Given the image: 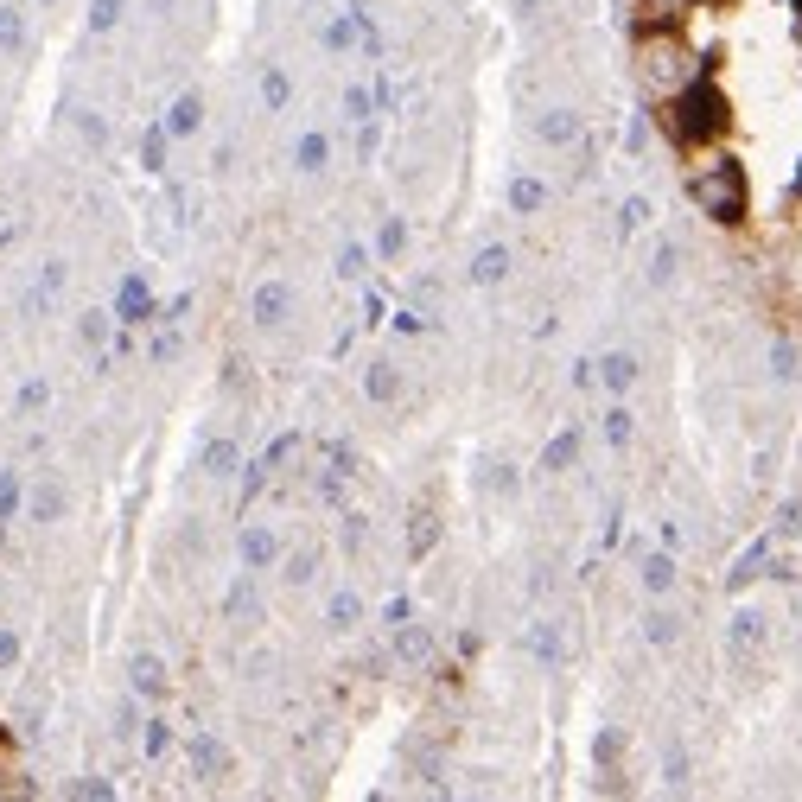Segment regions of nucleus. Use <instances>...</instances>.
Returning <instances> with one entry per match:
<instances>
[{
    "label": "nucleus",
    "mask_w": 802,
    "mask_h": 802,
    "mask_svg": "<svg viewBox=\"0 0 802 802\" xmlns=\"http://www.w3.org/2000/svg\"><path fill=\"white\" fill-rule=\"evenodd\" d=\"M656 128L669 134L682 153H701V147H713V141H726L732 102H726V90H720L713 77H688L682 90H675V96L656 109Z\"/></svg>",
    "instance_id": "nucleus-1"
},
{
    "label": "nucleus",
    "mask_w": 802,
    "mask_h": 802,
    "mask_svg": "<svg viewBox=\"0 0 802 802\" xmlns=\"http://www.w3.org/2000/svg\"><path fill=\"white\" fill-rule=\"evenodd\" d=\"M688 198L701 204V217H713L720 230H739L752 217V179H745L739 160H713L688 179Z\"/></svg>",
    "instance_id": "nucleus-2"
},
{
    "label": "nucleus",
    "mask_w": 802,
    "mask_h": 802,
    "mask_svg": "<svg viewBox=\"0 0 802 802\" xmlns=\"http://www.w3.org/2000/svg\"><path fill=\"white\" fill-rule=\"evenodd\" d=\"M236 554H242V573H268V567H281V535L268 522H242Z\"/></svg>",
    "instance_id": "nucleus-3"
},
{
    "label": "nucleus",
    "mask_w": 802,
    "mask_h": 802,
    "mask_svg": "<svg viewBox=\"0 0 802 802\" xmlns=\"http://www.w3.org/2000/svg\"><path fill=\"white\" fill-rule=\"evenodd\" d=\"M287 312H293V287H287V281H261V287H255V300H249V319H255L261 331L287 325Z\"/></svg>",
    "instance_id": "nucleus-4"
},
{
    "label": "nucleus",
    "mask_w": 802,
    "mask_h": 802,
    "mask_svg": "<svg viewBox=\"0 0 802 802\" xmlns=\"http://www.w3.org/2000/svg\"><path fill=\"white\" fill-rule=\"evenodd\" d=\"M153 319H160V306H153L147 281H141V274H128L121 293H115V325H153Z\"/></svg>",
    "instance_id": "nucleus-5"
},
{
    "label": "nucleus",
    "mask_w": 802,
    "mask_h": 802,
    "mask_svg": "<svg viewBox=\"0 0 802 802\" xmlns=\"http://www.w3.org/2000/svg\"><path fill=\"white\" fill-rule=\"evenodd\" d=\"M160 128L172 134V141H191V134L204 128V96H198V90L172 96V102H166V121H160Z\"/></svg>",
    "instance_id": "nucleus-6"
},
{
    "label": "nucleus",
    "mask_w": 802,
    "mask_h": 802,
    "mask_svg": "<svg viewBox=\"0 0 802 802\" xmlns=\"http://www.w3.org/2000/svg\"><path fill=\"white\" fill-rule=\"evenodd\" d=\"M535 141H548V147L580 141V115H573V109H548V115H535Z\"/></svg>",
    "instance_id": "nucleus-7"
},
{
    "label": "nucleus",
    "mask_w": 802,
    "mask_h": 802,
    "mask_svg": "<svg viewBox=\"0 0 802 802\" xmlns=\"http://www.w3.org/2000/svg\"><path fill=\"white\" fill-rule=\"evenodd\" d=\"M637 580H643V592H650V599H669V592H675V580H682V573H675V561H669V554H643Z\"/></svg>",
    "instance_id": "nucleus-8"
},
{
    "label": "nucleus",
    "mask_w": 802,
    "mask_h": 802,
    "mask_svg": "<svg viewBox=\"0 0 802 802\" xmlns=\"http://www.w3.org/2000/svg\"><path fill=\"white\" fill-rule=\"evenodd\" d=\"M503 274H510V249H503V242H484L472 255V287H497Z\"/></svg>",
    "instance_id": "nucleus-9"
},
{
    "label": "nucleus",
    "mask_w": 802,
    "mask_h": 802,
    "mask_svg": "<svg viewBox=\"0 0 802 802\" xmlns=\"http://www.w3.org/2000/svg\"><path fill=\"white\" fill-rule=\"evenodd\" d=\"M191 771H198V777H223V771H230V752H223L211 732H191Z\"/></svg>",
    "instance_id": "nucleus-10"
},
{
    "label": "nucleus",
    "mask_w": 802,
    "mask_h": 802,
    "mask_svg": "<svg viewBox=\"0 0 802 802\" xmlns=\"http://www.w3.org/2000/svg\"><path fill=\"white\" fill-rule=\"evenodd\" d=\"M64 503H71V497H64V484H32V491H26V516L32 522H58L64 516Z\"/></svg>",
    "instance_id": "nucleus-11"
},
{
    "label": "nucleus",
    "mask_w": 802,
    "mask_h": 802,
    "mask_svg": "<svg viewBox=\"0 0 802 802\" xmlns=\"http://www.w3.org/2000/svg\"><path fill=\"white\" fill-rule=\"evenodd\" d=\"M293 166H300V172H325V166H331V134L306 128L300 141H293Z\"/></svg>",
    "instance_id": "nucleus-12"
},
{
    "label": "nucleus",
    "mask_w": 802,
    "mask_h": 802,
    "mask_svg": "<svg viewBox=\"0 0 802 802\" xmlns=\"http://www.w3.org/2000/svg\"><path fill=\"white\" fill-rule=\"evenodd\" d=\"M128 682H134V694H166V662L153 650H141L128 662Z\"/></svg>",
    "instance_id": "nucleus-13"
},
{
    "label": "nucleus",
    "mask_w": 802,
    "mask_h": 802,
    "mask_svg": "<svg viewBox=\"0 0 802 802\" xmlns=\"http://www.w3.org/2000/svg\"><path fill=\"white\" fill-rule=\"evenodd\" d=\"M395 656L401 662H427L433 656V631H427V624H414V618L395 624Z\"/></svg>",
    "instance_id": "nucleus-14"
},
{
    "label": "nucleus",
    "mask_w": 802,
    "mask_h": 802,
    "mask_svg": "<svg viewBox=\"0 0 802 802\" xmlns=\"http://www.w3.org/2000/svg\"><path fill=\"white\" fill-rule=\"evenodd\" d=\"M599 382H605L612 395H624V389L637 382V357H631V351H605V357H599Z\"/></svg>",
    "instance_id": "nucleus-15"
},
{
    "label": "nucleus",
    "mask_w": 802,
    "mask_h": 802,
    "mask_svg": "<svg viewBox=\"0 0 802 802\" xmlns=\"http://www.w3.org/2000/svg\"><path fill=\"white\" fill-rule=\"evenodd\" d=\"M363 395H370V401H395L401 395V370H395L389 357H376L370 370H363Z\"/></svg>",
    "instance_id": "nucleus-16"
},
{
    "label": "nucleus",
    "mask_w": 802,
    "mask_h": 802,
    "mask_svg": "<svg viewBox=\"0 0 802 802\" xmlns=\"http://www.w3.org/2000/svg\"><path fill=\"white\" fill-rule=\"evenodd\" d=\"M542 204H548V185L535 179V172H522V179H510V211H516V217H535Z\"/></svg>",
    "instance_id": "nucleus-17"
},
{
    "label": "nucleus",
    "mask_w": 802,
    "mask_h": 802,
    "mask_svg": "<svg viewBox=\"0 0 802 802\" xmlns=\"http://www.w3.org/2000/svg\"><path fill=\"white\" fill-rule=\"evenodd\" d=\"M325 624H331V631H357V624H363V599H357V592H331V599H325Z\"/></svg>",
    "instance_id": "nucleus-18"
},
{
    "label": "nucleus",
    "mask_w": 802,
    "mask_h": 802,
    "mask_svg": "<svg viewBox=\"0 0 802 802\" xmlns=\"http://www.w3.org/2000/svg\"><path fill=\"white\" fill-rule=\"evenodd\" d=\"M580 459V427H567V433H554V440L542 446V472H567V465Z\"/></svg>",
    "instance_id": "nucleus-19"
},
{
    "label": "nucleus",
    "mask_w": 802,
    "mask_h": 802,
    "mask_svg": "<svg viewBox=\"0 0 802 802\" xmlns=\"http://www.w3.org/2000/svg\"><path fill=\"white\" fill-rule=\"evenodd\" d=\"M198 465H204L211 478H230L236 465H242V446H236V440H211V446H204V459H198Z\"/></svg>",
    "instance_id": "nucleus-20"
},
{
    "label": "nucleus",
    "mask_w": 802,
    "mask_h": 802,
    "mask_svg": "<svg viewBox=\"0 0 802 802\" xmlns=\"http://www.w3.org/2000/svg\"><path fill=\"white\" fill-rule=\"evenodd\" d=\"M261 102H268L274 115H281L287 102H293V77L281 71V64H268V71H261Z\"/></svg>",
    "instance_id": "nucleus-21"
},
{
    "label": "nucleus",
    "mask_w": 802,
    "mask_h": 802,
    "mask_svg": "<svg viewBox=\"0 0 802 802\" xmlns=\"http://www.w3.org/2000/svg\"><path fill=\"white\" fill-rule=\"evenodd\" d=\"M83 20H90V32L102 39V32H115L121 20H128V0H90V13H83Z\"/></svg>",
    "instance_id": "nucleus-22"
},
{
    "label": "nucleus",
    "mask_w": 802,
    "mask_h": 802,
    "mask_svg": "<svg viewBox=\"0 0 802 802\" xmlns=\"http://www.w3.org/2000/svg\"><path fill=\"white\" fill-rule=\"evenodd\" d=\"M109 325H115V312H83V319H77V338L90 344V351H102V344H109Z\"/></svg>",
    "instance_id": "nucleus-23"
},
{
    "label": "nucleus",
    "mask_w": 802,
    "mask_h": 802,
    "mask_svg": "<svg viewBox=\"0 0 802 802\" xmlns=\"http://www.w3.org/2000/svg\"><path fill=\"white\" fill-rule=\"evenodd\" d=\"M20 45H26V13L0 7V51H20Z\"/></svg>",
    "instance_id": "nucleus-24"
},
{
    "label": "nucleus",
    "mask_w": 802,
    "mask_h": 802,
    "mask_svg": "<svg viewBox=\"0 0 802 802\" xmlns=\"http://www.w3.org/2000/svg\"><path fill=\"white\" fill-rule=\"evenodd\" d=\"M650 217H656V204H650V198H624V204H618V230H624V236L643 230Z\"/></svg>",
    "instance_id": "nucleus-25"
},
{
    "label": "nucleus",
    "mask_w": 802,
    "mask_h": 802,
    "mask_svg": "<svg viewBox=\"0 0 802 802\" xmlns=\"http://www.w3.org/2000/svg\"><path fill=\"white\" fill-rule=\"evenodd\" d=\"M166 141H172L166 128H147V141H141V166L147 172H166Z\"/></svg>",
    "instance_id": "nucleus-26"
},
{
    "label": "nucleus",
    "mask_w": 802,
    "mask_h": 802,
    "mask_svg": "<svg viewBox=\"0 0 802 802\" xmlns=\"http://www.w3.org/2000/svg\"><path fill=\"white\" fill-rule=\"evenodd\" d=\"M401 242H408V223H401V217H389V223H382V230H376V255H401Z\"/></svg>",
    "instance_id": "nucleus-27"
},
{
    "label": "nucleus",
    "mask_w": 802,
    "mask_h": 802,
    "mask_svg": "<svg viewBox=\"0 0 802 802\" xmlns=\"http://www.w3.org/2000/svg\"><path fill=\"white\" fill-rule=\"evenodd\" d=\"M141 752H147V758H166V752H172V726H166V720H147Z\"/></svg>",
    "instance_id": "nucleus-28"
},
{
    "label": "nucleus",
    "mask_w": 802,
    "mask_h": 802,
    "mask_svg": "<svg viewBox=\"0 0 802 802\" xmlns=\"http://www.w3.org/2000/svg\"><path fill=\"white\" fill-rule=\"evenodd\" d=\"M20 503H26L20 478H13V472H0V522H13V516H20Z\"/></svg>",
    "instance_id": "nucleus-29"
},
{
    "label": "nucleus",
    "mask_w": 802,
    "mask_h": 802,
    "mask_svg": "<svg viewBox=\"0 0 802 802\" xmlns=\"http://www.w3.org/2000/svg\"><path fill=\"white\" fill-rule=\"evenodd\" d=\"M45 401H51L45 376H26V382H20V414H45Z\"/></svg>",
    "instance_id": "nucleus-30"
},
{
    "label": "nucleus",
    "mask_w": 802,
    "mask_h": 802,
    "mask_svg": "<svg viewBox=\"0 0 802 802\" xmlns=\"http://www.w3.org/2000/svg\"><path fill=\"white\" fill-rule=\"evenodd\" d=\"M338 274H344V281H363V274H370V255H363L357 242H344V249H338Z\"/></svg>",
    "instance_id": "nucleus-31"
},
{
    "label": "nucleus",
    "mask_w": 802,
    "mask_h": 802,
    "mask_svg": "<svg viewBox=\"0 0 802 802\" xmlns=\"http://www.w3.org/2000/svg\"><path fill=\"white\" fill-rule=\"evenodd\" d=\"M20 656H26L20 631H13V624H0V675H7V669H20Z\"/></svg>",
    "instance_id": "nucleus-32"
},
{
    "label": "nucleus",
    "mask_w": 802,
    "mask_h": 802,
    "mask_svg": "<svg viewBox=\"0 0 802 802\" xmlns=\"http://www.w3.org/2000/svg\"><path fill=\"white\" fill-rule=\"evenodd\" d=\"M643 637H650L656 650H669V643H675V618L669 612H650V618H643Z\"/></svg>",
    "instance_id": "nucleus-33"
},
{
    "label": "nucleus",
    "mask_w": 802,
    "mask_h": 802,
    "mask_svg": "<svg viewBox=\"0 0 802 802\" xmlns=\"http://www.w3.org/2000/svg\"><path fill=\"white\" fill-rule=\"evenodd\" d=\"M605 440H612V446H631V408H612V414H605Z\"/></svg>",
    "instance_id": "nucleus-34"
},
{
    "label": "nucleus",
    "mask_w": 802,
    "mask_h": 802,
    "mask_svg": "<svg viewBox=\"0 0 802 802\" xmlns=\"http://www.w3.org/2000/svg\"><path fill=\"white\" fill-rule=\"evenodd\" d=\"M675 274V242H656V255H650V281H669Z\"/></svg>",
    "instance_id": "nucleus-35"
},
{
    "label": "nucleus",
    "mask_w": 802,
    "mask_h": 802,
    "mask_svg": "<svg viewBox=\"0 0 802 802\" xmlns=\"http://www.w3.org/2000/svg\"><path fill=\"white\" fill-rule=\"evenodd\" d=\"M71 796H96V802H109V796H115V783H102V777H83V783H71Z\"/></svg>",
    "instance_id": "nucleus-36"
},
{
    "label": "nucleus",
    "mask_w": 802,
    "mask_h": 802,
    "mask_svg": "<svg viewBox=\"0 0 802 802\" xmlns=\"http://www.w3.org/2000/svg\"><path fill=\"white\" fill-rule=\"evenodd\" d=\"M771 363H777V376H802V357L790 351V344H777V351H771Z\"/></svg>",
    "instance_id": "nucleus-37"
},
{
    "label": "nucleus",
    "mask_w": 802,
    "mask_h": 802,
    "mask_svg": "<svg viewBox=\"0 0 802 802\" xmlns=\"http://www.w3.org/2000/svg\"><path fill=\"white\" fill-rule=\"evenodd\" d=\"M408 542H414V554L433 548V516H414V535H408Z\"/></svg>",
    "instance_id": "nucleus-38"
},
{
    "label": "nucleus",
    "mask_w": 802,
    "mask_h": 802,
    "mask_svg": "<svg viewBox=\"0 0 802 802\" xmlns=\"http://www.w3.org/2000/svg\"><path fill=\"white\" fill-rule=\"evenodd\" d=\"M287 580H293V586L312 580V554H293V561H287Z\"/></svg>",
    "instance_id": "nucleus-39"
},
{
    "label": "nucleus",
    "mask_w": 802,
    "mask_h": 802,
    "mask_svg": "<svg viewBox=\"0 0 802 802\" xmlns=\"http://www.w3.org/2000/svg\"><path fill=\"white\" fill-rule=\"evenodd\" d=\"M77 128H83V141H102V134H109V128H102V115H77Z\"/></svg>",
    "instance_id": "nucleus-40"
},
{
    "label": "nucleus",
    "mask_w": 802,
    "mask_h": 802,
    "mask_svg": "<svg viewBox=\"0 0 802 802\" xmlns=\"http://www.w3.org/2000/svg\"><path fill=\"white\" fill-rule=\"evenodd\" d=\"M777 529H783V535H796V529H802V503H790V510L777 516Z\"/></svg>",
    "instance_id": "nucleus-41"
},
{
    "label": "nucleus",
    "mask_w": 802,
    "mask_h": 802,
    "mask_svg": "<svg viewBox=\"0 0 802 802\" xmlns=\"http://www.w3.org/2000/svg\"><path fill=\"white\" fill-rule=\"evenodd\" d=\"M796 198H802V166H796Z\"/></svg>",
    "instance_id": "nucleus-42"
},
{
    "label": "nucleus",
    "mask_w": 802,
    "mask_h": 802,
    "mask_svg": "<svg viewBox=\"0 0 802 802\" xmlns=\"http://www.w3.org/2000/svg\"><path fill=\"white\" fill-rule=\"evenodd\" d=\"M790 7H796V13H802V0H790Z\"/></svg>",
    "instance_id": "nucleus-43"
},
{
    "label": "nucleus",
    "mask_w": 802,
    "mask_h": 802,
    "mask_svg": "<svg viewBox=\"0 0 802 802\" xmlns=\"http://www.w3.org/2000/svg\"><path fill=\"white\" fill-rule=\"evenodd\" d=\"M39 7H51V0H39Z\"/></svg>",
    "instance_id": "nucleus-44"
}]
</instances>
